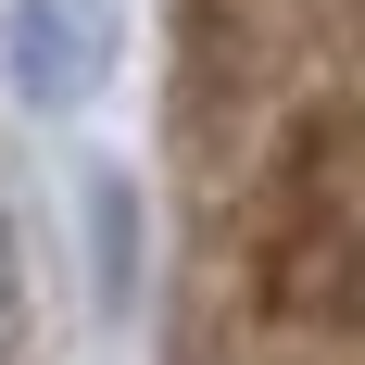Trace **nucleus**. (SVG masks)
Wrapping results in <instances>:
<instances>
[{"label":"nucleus","mask_w":365,"mask_h":365,"mask_svg":"<svg viewBox=\"0 0 365 365\" xmlns=\"http://www.w3.org/2000/svg\"><path fill=\"white\" fill-rule=\"evenodd\" d=\"M13 328H26V277H13V240H0V353H13Z\"/></svg>","instance_id":"obj_1"}]
</instances>
